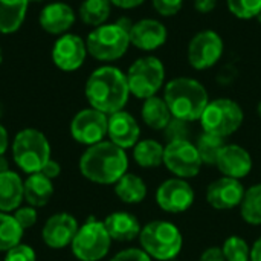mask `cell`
<instances>
[{
    "mask_svg": "<svg viewBox=\"0 0 261 261\" xmlns=\"http://www.w3.org/2000/svg\"><path fill=\"white\" fill-rule=\"evenodd\" d=\"M40 173H43L44 176H47V177L52 180V179H55L57 176H60V173H61V168H60V165H58L55 161H52V159H50V161H49V162H47V164L43 167V170H41Z\"/></svg>",
    "mask_w": 261,
    "mask_h": 261,
    "instance_id": "cell-41",
    "label": "cell"
},
{
    "mask_svg": "<svg viewBox=\"0 0 261 261\" xmlns=\"http://www.w3.org/2000/svg\"><path fill=\"white\" fill-rule=\"evenodd\" d=\"M127 83L130 95L138 99H147L154 96L164 86L165 67L158 57H142L138 58L128 67Z\"/></svg>",
    "mask_w": 261,
    "mask_h": 261,
    "instance_id": "cell-8",
    "label": "cell"
},
{
    "mask_svg": "<svg viewBox=\"0 0 261 261\" xmlns=\"http://www.w3.org/2000/svg\"><path fill=\"white\" fill-rule=\"evenodd\" d=\"M171 261H177V260H171Z\"/></svg>",
    "mask_w": 261,
    "mask_h": 261,
    "instance_id": "cell-50",
    "label": "cell"
},
{
    "mask_svg": "<svg viewBox=\"0 0 261 261\" xmlns=\"http://www.w3.org/2000/svg\"><path fill=\"white\" fill-rule=\"evenodd\" d=\"M168 31L164 23L154 18H142L130 28V44L139 50L151 52L165 44Z\"/></svg>",
    "mask_w": 261,
    "mask_h": 261,
    "instance_id": "cell-16",
    "label": "cell"
},
{
    "mask_svg": "<svg viewBox=\"0 0 261 261\" xmlns=\"http://www.w3.org/2000/svg\"><path fill=\"white\" fill-rule=\"evenodd\" d=\"M14 219L17 220V223L21 226V229H29L35 225L37 222V213H35V208L32 206H23V208H17L15 210V214H14Z\"/></svg>",
    "mask_w": 261,
    "mask_h": 261,
    "instance_id": "cell-37",
    "label": "cell"
},
{
    "mask_svg": "<svg viewBox=\"0 0 261 261\" xmlns=\"http://www.w3.org/2000/svg\"><path fill=\"white\" fill-rule=\"evenodd\" d=\"M229 12L242 20L255 18L261 11V0H226Z\"/></svg>",
    "mask_w": 261,
    "mask_h": 261,
    "instance_id": "cell-33",
    "label": "cell"
},
{
    "mask_svg": "<svg viewBox=\"0 0 261 261\" xmlns=\"http://www.w3.org/2000/svg\"><path fill=\"white\" fill-rule=\"evenodd\" d=\"M142 251L154 260L171 261L180 254L184 239L179 228L167 220H153L142 226L139 234Z\"/></svg>",
    "mask_w": 261,
    "mask_h": 261,
    "instance_id": "cell-5",
    "label": "cell"
},
{
    "mask_svg": "<svg viewBox=\"0 0 261 261\" xmlns=\"http://www.w3.org/2000/svg\"><path fill=\"white\" fill-rule=\"evenodd\" d=\"M257 113H258V116H260L261 119V101L258 102V106H257Z\"/></svg>",
    "mask_w": 261,
    "mask_h": 261,
    "instance_id": "cell-46",
    "label": "cell"
},
{
    "mask_svg": "<svg viewBox=\"0 0 261 261\" xmlns=\"http://www.w3.org/2000/svg\"><path fill=\"white\" fill-rule=\"evenodd\" d=\"M23 180L14 171L0 174V211L9 213L20 206L23 200Z\"/></svg>",
    "mask_w": 261,
    "mask_h": 261,
    "instance_id": "cell-23",
    "label": "cell"
},
{
    "mask_svg": "<svg viewBox=\"0 0 261 261\" xmlns=\"http://www.w3.org/2000/svg\"><path fill=\"white\" fill-rule=\"evenodd\" d=\"M32 2H35V3H40V2H44V0H29V3H32Z\"/></svg>",
    "mask_w": 261,
    "mask_h": 261,
    "instance_id": "cell-49",
    "label": "cell"
},
{
    "mask_svg": "<svg viewBox=\"0 0 261 261\" xmlns=\"http://www.w3.org/2000/svg\"><path fill=\"white\" fill-rule=\"evenodd\" d=\"M23 236L21 226L17 223L14 216L0 211V252H8L20 243Z\"/></svg>",
    "mask_w": 261,
    "mask_h": 261,
    "instance_id": "cell-31",
    "label": "cell"
},
{
    "mask_svg": "<svg viewBox=\"0 0 261 261\" xmlns=\"http://www.w3.org/2000/svg\"><path fill=\"white\" fill-rule=\"evenodd\" d=\"M188 124L190 122H187V121L173 118L170 121V124L167 125V128L164 130L165 132V136H167V141L168 142H173V141H188L190 139Z\"/></svg>",
    "mask_w": 261,
    "mask_h": 261,
    "instance_id": "cell-34",
    "label": "cell"
},
{
    "mask_svg": "<svg viewBox=\"0 0 261 261\" xmlns=\"http://www.w3.org/2000/svg\"><path fill=\"white\" fill-rule=\"evenodd\" d=\"M115 194L124 203L136 205V203H141L147 197V185L139 176L125 173L115 184Z\"/></svg>",
    "mask_w": 261,
    "mask_h": 261,
    "instance_id": "cell-26",
    "label": "cell"
},
{
    "mask_svg": "<svg viewBox=\"0 0 261 261\" xmlns=\"http://www.w3.org/2000/svg\"><path fill=\"white\" fill-rule=\"evenodd\" d=\"M164 165L180 179L196 177L203 165L196 145L190 141L167 142L164 150Z\"/></svg>",
    "mask_w": 261,
    "mask_h": 261,
    "instance_id": "cell-10",
    "label": "cell"
},
{
    "mask_svg": "<svg viewBox=\"0 0 261 261\" xmlns=\"http://www.w3.org/2000/svg\"><path fill=\"white\" fill-rule=\"evenodd\" d=\"M86 98L92 109L107 116L122 110L130 98L127 75L115 66L95 69L86 81Z\"/></svg>",
    "mask_w": 261,
    "mask_h": 261,
    "instance_id": "cell-1",
    "label": "cell"
},
{
    "mask_svg": "<svg viewBox=\"0 0 261 261\" xmlns=\"http://www.w3.org/2000/svg\"><path fill=\"white\" fill-rule=\"evenodd\" d=\"M110 261H151V258L142 249L130 248V249L118 252Z\"/></svg>",
    "mask_w": 261,
    "mask_h": 261,
    "instance_id": "cell-38",
    "label": "cell"
},
{
    "mask_svg": "<svg viewBox=\"0 0 261 261\" xmlns=\"http://www.w3.org/2000/svg\"><path fill=\"white\" fill-rule=\"evenodd\" d=\"M128 18H119L116 23H106L93 28L86 38L87 52L98 61L110 63L122 58L130 47V28Z\"/></svg>",
    "mask_w": 261,
    "mask_h": 261,
    "instance_id": "cell-4",
    "label": "cell"
},
{
    "mask_svg": "<svg viewBox=\"0 0 261 261\" xmlns=\"http://www.w3.org/2000/svg\"><path fill=\"white\" fill-rule=\"evenodd\" d=\"M5 261H35V252L31 246L18 243L6 252Z\"/></svg>",
    "mask_w": 261,
    "mask_h": 261,
    "instance_id": "cell-36",
    "label": "cell"
},
{
    "mask_svg": "<svg viewBox=\"0 0 261 261\" xmlns=\"http://www.w3.org/2000/svg\"><path fill=\"white\" fill-rule=\"evenodd\" d=\"M54 194L52 180L43 173H32L23 182V197L32 208L44 206Z\"/></svg>",
    "mask_w": 261,
    "mask_h": 261,
    "instance_id": "cell-22",
    "label": "cell"
},
{
    "mask_svg": "<svg viewBox=\"0 0 261 261\" xmlns=\"http://www.w3.org/2000/svg\"><path fill=\"white\" fill-rule=\"evenodd\" d=\"M86 41L76 34L60 35L52 46V61L63 72L78 70L87 58Z\"/></svg>",
    "mask_w": 261,
    "mask_h": 261,
    "instance_id": "cell-14",
    "label": "cell"
},
{
    "mask_svg": "<svg viewBox=\"0 0 261 261\" xmlns=\"http://www.w3.org/2000/svg\"><path fill=\"white\" fill-rule=\"evenodd\" d=\"M194 145L200 154L202 162L208 167H213L217 164V159H219L223 147L226 145V142H225V138H222V136H216V135L203 132L197 138Z\"/></svg>",
    "mask_w": 261,
    "mask_h": 261,
    "instance_id": "cell-29",
    "label": "cell"
},
{
    "mask_svg": "<svg viewBox=\"0 0 261 261\" xmlns=\"http://www.w3.org/2000/svg\"><path fill=\"white\" fill-rule=\"evenodd\" d=\"M76 220L66 213H60L52 216L43 226L41 237L43 242L52 249H61L72 245L76 232H78Z\"/></svg>",
    "mask_w": 261,
    "mask_h": 261,
    "instance_id": "cell-17",
    "label": "cell"
},
{
    "mask_svg": "<svg viewBox=\"0 0 261 261\" xmlns=\"http://www.w3.org/2000/svg\"><path fill=\"white\" fill-rule=\"evenodd\" d=\"M153 8L162 17H173L179 14L184 6V0H151Z\"/></svg>",
    "mask_w": 261,
    "mask_h": 261,
    "instance_id": "cell-35",
    "label": "cell"
},
{
    "mask_svg": "<svg viewBox=\"0 0 261 261\" xmlns=\"http://www.w3.org/2000/svg\"><path fill=\"white\" fill-rule=\"evenodd\" d=\"M245 191L246 190L239 179L223 176L208 185L206 202L210 206H213L214 210H219V211L234 210V208L240 206Z\"/></svg>",
    "mask_w": 261,
    "mask_h": 261,
    "instance_id": "cell-15",
    "label": "cell"
},
{
    "mask_svg": "<svg viewBox=\"0 0 261 261\" xmlns=\"http://www.w3.org/2000/svg\"><path fill=\"white\" fill-rule=\"evenodd\" d=\"M141 116L145 125H148L153 130H165L170 121L173 119V115L165 102L164 98L154 95L151 98L144 99Z\"/></svg>",
    "mask_w": 261,
    "mask_h": 261,
    "instance_id": "cell-25",
    "label": "cell"
},
{
    "mask_svg": "<svg viewBox=\"0 0 261 261\" xmlns=\"http://www.w3.org/2000/svg\"><path fill=\"white\" fill-rule=\"evenodd\" d=\"M9 145V138H8V132L5 130V127L0 124V156L5 154V151L8 150Z\"/></svg>",
    "mask_w": 261,
    "mask_h": 261,
    "instance_id": "cell-43",
    "label": "cell"
},
{
    "mask_svg": "<svg viewBox=\"0 0 261 261\" xmlns=\"http://www.w3.org/2000/svg\"><path fill=\"white\" fill-rule=\"evenodd\" d=\"M164 99L173 118L187 122L200 121V116L210 102L203 84L188 76H179L168 81L164 90Z\"/></svg>",
    "mask_w": 261,
    "mask_h": 261,
    "instance_id": "cell-3",
    "label": "cell"
},
{
    "mask_svg": "<svg viewBox=\"0 0 261 261\" xmlns=\"http://www.w3.org/2000/svg\"><path fill=\"white\" fill-rule=\"evenodd\" d=\"M128 168L125 150L110 141L90 145L80 159V171L90 182L99 185L116 184Z\"/></svg>",
    "mask_w": 261,
    "mask_h": 261,
    "instance_id": "cell-2",
    "label": "cell"
},
{
    "mask_svg": "<svg viewBox=\"0 0 261 261\" xmlns=\"http://www.w3.org/2000/svg\"><path fill=\"white\" fill-rule=\"evenodd\" d=\"M12 158L24 173H40L50 161V145L47 138L35 128L18 132L12 142Z\"/></svg>",
    "mask_w": 261,
    "mask_h": 261,
    "instance_id": "cell-6",
    "label": "cell"
},
{
    "mask_svg": "<svg viewBox=\"0 0 261 261\" xmlns=\"http://www.w3.org/2000/svg\"><path fill=\"white\" fill-rule=\"evenodd\" d=\"M219 0H194V9L200 14H210L216 9Z\"/></svg>",
    "mask_w": 261,
    "mask_h": 261,
    "instance_id": "cell-40",
    "label": "cell"
},
{
    "mask_svg": "<svg viewBox=\"0 0 261 261\" xmlns=\"http://www.w3.org/2000/svg\"><path fill=\"white\" fill-rule=\"evenodd\" d=\"M104 226L112 240L116 242H132L141 234V223L139 220L125 211H118L106 217Z\"/></svg>",
    "mask_w": 261,
    "mask_h": 261,
    "instance_id": "cell-21",
    "label": "cell"
},
{
    "mask_svg": "<svg viewBox=\"0 0 261 261\" xmlns=\"http://www.w3.org/2000/svg\"><path fill=\"white\" fill-rule=\"evenodd\" d=\"M145 0H110V3L121 9H133L144 3Z\"/></svg>",
    "mask_w": 261,
    "mask_h": 261,
    "instance_id": "cell-42",
    "label": "cell"
},
{
    "mask_svg": "<svg viewBox=\"0 0 261 261\" xmlns=\"http://www.w3.org/2000/svg\"><path fill=\"white\" fill-rule=\"evenodd\" d=\"M112 3L110 0H84L80 5L78 15L81 21L87 26L98 28L106 24L112 14Z\"/></svg>",
    "mask_w": 261,
    "mask_h": 261,
    "instance_id": "cell-28",
    "label": "cell"
},
{
    "mask_svg": "<svg viewBox=\"0 0 261 261\" xmlns=\"http://www.w3.org/2000/svg\"><path fill=\"white\" fill-rule=\"evenodd\" d=\"M6 171H9L8 161H6L5 156H0V174H2V173H6Z\"/></svg>",
    "mask_w": 261,
    "mask_h": 261,
    "instance_id": "cell-45",
    "label": "cell"
},
{
    "mask_svg": "<svg viewBox=\"0 0 261 261\" xmlns=\"http://www.w3.org/2000/svg\"><path fill=\"white\" fill-rule=\"evenodd\" d=\"M107 136L110 138V142L121 147L122 150H127L133 148L139 142L141 128L138 121L128 112L119 110L109 115Z\"/></svg>",
    "mask_w": 261,
    "mask_h": 261,
    "instance_id": "cell-18",
    "label": "cell"
},
{
    "mask_svg": "<svg viewBox=\"0 0 261 261\" xmlns=\"http://www.w3.org/2000/svg\"><path fill=\"white\" fill-rule=\"evenodd\" d=\"M29 0H0V34H14L24 23Z\"/></svg>",
    "mask_w": 261,
    "mask_h": 261,
    "instance_id": "cell-24",
    "label": "cell"
},
{
    "mask_svg": "<svg viewBox=\"0 0 261 261\" xmlns=\"http://www.w3.org/2000/svg\"><path fill=\"white\" fill-rule=\"evenodd\" d=\"M199 261H226L225 260V255H223V251L222 248H217V246H211L208 249H205L200 255V260Z\"/></svg>",
    "mask_w": 261,
    "mask_h": 261,
    "instance_id": "cell-39",
    "label": "cell"
},
{
    "mask_svg": "<svg viewBox=\"0 0 261 261\" xmlns=\"http://www.w3.org/2000/svg\"><path fill=\"white\" fill-rule=\"evenodd\" d=\"M240 214L248 225H261V184H255L245 191L240 203Z\"/></svg>",
    "mask_w": 261,
    "mask_h": 261,
    "instance_id": "cell-30",
    "label": "cell"
},
{
    "mask_svg": "<svg viewBox=\"0 0 261 261\" xmlns=\"http://www.w3.org/2000/svg\"><path fill=\"white\" fill-rule=\"evenodd\" d=\"M225 52L222 37L211 29L197 32L188 44V63L196 70H206L219 63Z\"/></svg>",
    "mask_w": 261,
    "mask_h": 261,
    "instance_id": "cell-11",
    "label": "cell"
},
{
    "mask_svg": "<svg viewBox=\"0 0 261 261\" xmlns=\"http://www.w3.org/2000/svg\"><path fill=\"white\" fill-rule=\"evenodd\" d=\"M216 167L223 176L240 180L251 173L252 158L246 148L236 144H226L217 159Z\"/></svg>",
    "mask_w": 261,
    "mask_h": 261,
    "instance_id": "cell-20",
    "label": "cell"
},
{
    "mask_svg": "<svg viewBox=\"0 0 261 261\" xmlns=\"http://www.w3.org/2000/svg\"><path fill=\"white\" fill-rule=\"evenodd\" d=\"M2 61H3V52H2V47H0V64H2Z\"/></svg>",
    "mask_w": 261,
    "mask_h": 261,
    "instance_id": "cell-48",
    "label": "cell"
},
{
    "mask_svg": "<svg viewBox=\"0 0 261 261\" xmlns=\"http://www.w3.org/2000/svg\"><path fill=\"white\" fill-rule=\"evenodd\" d=\"M75 11L70 5L64 2L47 3L38 15V23L41 29L52 35L67 34L69 29L75 24Z\"/></svg>",
    "mask_w": 261,
    "mask_h": 261,
    "instance_id": "cell-19",
    "label": "cell"
},
{
    "mask_svg": "<svg viewBox=\"0 0 261 261\" xmlns=\"http://www.w3.org/2000/svg\"><path fill=\"white\" fill-rule=\"evenodd\" d=\"M196 194L187 179L173 177L162 182L156 190V203L170 214H180L188 211L194 203Z\"/></svg>",
    "mask_w": 261,
    "mask_h": 261,
    "instance_id": "cell-13",
    "label": "cell"
},
{
    "mask_svg": "<svg viewBox=\"0 0 261 261\" xmlns=\"http://www.w3.org/2000/svg\"><path fill=\"white\" fill-rule=\"evenodd\" d=\"M251 261H261V237L251 248Z\"/></svg>",
    "mask_w": 261,
    "mask_h": 261,
    "instance_id": "cell-44",
    "label": "cell"
},
{
    "mask_svg": "<svg viewBox=\"0 0 261 261\" xmlns=\"http://www.w3.org/2000/svg\"><path fill=\"white\" fill-rule=\"evenodd\" d=\"M255 18H257V21H258V23L261 24V11L258 12V14H257V17H255Z\"/></svg>",
    "mask_w": 261,
    "mask_h": 261,
    "instance_id": "cell-47",
    "label": "cell"
},
{
    "mask_svg": "<svg viewBox=\"0 0 261 261\" xmlns=\"http://www.w3.org/2000/svg\"><path fill=\"white\" fill-rule=\"evenodd\" d=\"M245 113L239 102L229 98H217L208 102L200 116L203 132L228 138L234 135L243 124Z\"/></svg>",
    "mask_w": 261,
    "mask_h": 261,
    "instance_id": "cell-7",
    "label": "cell"
},
{
    "mask_svg": "<svg viewBox=\"0 0 261 261\" xmlns=\"http://www.w3.org/2000/svg\"><path fill=\"white\" fill-rule=\"evenodd\" d=\"M109 130V116L96 109H84L80 110L72 122L70 133L72 138L84 145H95L107 136Z\"/></svg>",
    "mask_w": 261,
    "mask_h": 261,
    "instance_id": "cell-12",
    "label": "cell"
},
{
    "mask_svg": "<svg viewBox=\"0 0 261 261\" xmlns=\"http://www.w3.org/2000/svg\"><path fill=\"white\" fill-rule=\"evenodd\" d=\"M165 147L154 139L139 141L133 147V158L142 168H158L164 164Z\"/></svg>",
    "mask_w": 261,
    "mask_h": 261,
    "instance_id": "cell-27",
    "label": "cell"
},
{
    "mask_svg": "<svg viewBox=\"0 0 261 261\" xmlns=\"http://www.w3.org/2000/svg\"><path fill=\"white\" fill-rule=\"evenodd\" d=\"M226 261H251V248L245 239L239 236H231L225 240L222 246Z\"/></svg>",
    "mask_w": 261,
    "mask_h": 261,
    "instance_id": "cell-32",
    "label": "cell"
},
{
    "mask_svg": "<svg viewBox=\"0 0 261 261\" xmlns=\"http://www.w3.org/2000/svg\"><path fill=\"white\" fill-rule=\"evenodd\" d=\"M112 239L104 226V222L89 219L81 226L72 242V252L81 261L102 260L110 249Z\"/></svg>",
    "mask_w": 261,
    "mask_h": 261,
    "instance_id": "cell-9",
    "label": "cell"
}]
</instances>
